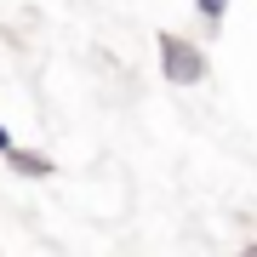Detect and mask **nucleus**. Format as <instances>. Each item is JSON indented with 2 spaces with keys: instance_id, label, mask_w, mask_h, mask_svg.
Here are the masks:
<instances>
[{
  "instance_id": "nucleus-1",
  "label": "nucleus",
  "mask_w": 257,
  "mask_h": 257,
  "mask_svg": "<svg viewBox=\"0 0 257 257\" xmlns=\"http://www.w3.org/2000/svg\"><path fill=\"white\" fill-rule=\"evenodd\" d=\"M155 46H160V74H166V86H200L206 74H211L206 52H200V40L177 35V29H160Z\"/></svg>"
},
{
  "instance_id": "nucleus-2",
  "label": "nucleus",
  "mask_w": 257,
  "mask_h": 257,
  "mask_svg": "<svg viewBox=\"0 0 257 257\" xmlns=\"http://www.w3.org/2000/svg\"><path fill=\"white\" fill-rule=\"evenodd\" d=\"M6 166H12L18 177H52V160H46V155H35V149H18V143L6 149Z\"/></svg>"
},
{
  "instance_id": "nucleus-3",
  "label": "nucleus",
  "mask_w": 257,
  "mask_h": 257,
  "mask_svg": "<svg viewBox=\"0 0 257 257\" xmlns=\"http://www.w3.org/2000/svg\"><path fill=\"white\" fill-rule=\"evenodd\" d=\"M194 12H200V23L211 29V35H217V23L229 18V0H194Z\"/></svg>"
},
{
  "instance_id": "nucleus-4",
  "label": "nucleus",
  "mask_w": 257,
  "mask_h": 257,
  "mask_svg": "<svg viewBox=\"0 0 257 257\" xmlns=\"http://www.w3.org/2000/svg\"><path fill=\"white\" fill-rule=\"evenodd\" d=\"M6 149H12V132H6V126H0V155H6Z\"/></svg>"
}]
</instances>
